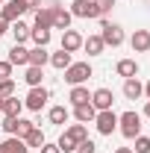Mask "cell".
I'll return each mask as SVG.
<instances>
[{
    "mask_svg": "<svg viewBox=\"0 0 150 153\" xmlns=\"http://www.w3.org/2000/svg\"><path fill=\"white\" fill-rule=\"evenodd\" d=\"M56 144H59V150H62V153H74V150H76V141H74L68 133H62V138H59Z\"/></svg>",
    "mask_w": 150,
    "mask_h": 153,
    "instance_id": "83f0119b",
    "label": "cell"
},
{
    "mask_svg": "<svg viewBox=\"0 0 150 153\" xmlns=\"http://www.w3.org/2000/svg\"><path fill=\"white\" fill-rule=\"evenodd\" d=\"M65 133L71 135V138H74L76 144H79V141H85V138H88V130H85V124H71V127H68V130H65Z\"/></svg>",
    "mask_w": 150,
    "mask_h": 153,
    "instance_id": "4316f807",
    "label": "cell"
},
{
    "mask_svg": "<svg viewBox=\"0 0 150 153\" xmlns=\"http://www.w3.org/2000/svg\"><path fill=\"white\" fill-rule=\"evenodd\" d=\"M94 124H97V133H100V135H112L115 130H118V115H115L112 109H106V112H97Z\"/></svg>",
    "mask_w": 150,
    "mask_h": 153,
    "instance_id": "8992f818",
    "label": "cell"
},
{
    "mask_svg": "<svg viewBox=\"0 0 150 153\" xmlns=\"http://www.w3.org/2000/svg\"><path fill=\"white\" fill-rule=\"evenodd\" d=\"M21 3H24V6H27V12H30V9H38V3H41V0H21Z\"/></svg>",
    "mask_w": 150,
    "mask_h": 153,
    "instance_id": "f35d334b",
    "label": "cell"
},
{
    "mask_svg": "<svg viewBox=\"0 0 150 153\" xmlns=\"http://www.w3.org/2000/svg\"><path fill=\"white\" fill-rule=\"evenodd\" d=\"M3 100H6V97H0V112H3Z\"/></svg>",
    "mask_w": 150,
    "mask_h": 153,
    "instance_id": "ee69618b",
    "label": "cell"
},
{
    "mask_svg": "<svg viewBox=\"0 0 150 153\" xmlns=\"http://www.w3.org/2000/svg\"><path fill=\"white\" fill-rule=\"evenodd\" d=\"M38 150H41V153H62V150H59V144H50V141H44Z\"/></svg>",
    "mask_w": 150,
    "mask_h": 153,
    "instance_id": "8d00e7d4",
    "label": "cell"
},
{
    "mask_svg": "<svg viewBox=\"0 0 150 153\" xmlns=\"http://www.w3.org/2000/svg\"><path fill=\"white\" fill-rule=\"evenodd\" d=\"M112 103H115V94L109 91V88H97L91 94V106L97 109V112H106V109H112Z\"/></svg>",
    "mask_w": 150,
    "mask_h": 153,
    "instance_id": "52a82bcc",
    "label": "cell"
},
{
    "mask_svg": "<svg viewBox=\"0 0 150 153\" xmlns=\"http://www.w3.org/2000/svg\"><path fill=\"white\" fill-rule=\"evenodd\" d=\"M141 94H144V85L138 82V76H130V79H124V97H127V100H138Z\"/></svg>",
    "mask_w": 150,
    "mask_h": 153,
    "instance_id": "5bb4252c",
    "label": "cell"
},
{
    "mask_svg": "<svg viewBox=\"0 0 150 153\" xmlns=\"http://www.w3.org/2000/svg\"><path fill=\"white\" fill-rule=\"evenodd\" d=\"M12 68H15V65H12L9 59H6V62H0V79H12Z\"/></svg>",
    "mask_w": 150,
    "mask_h": 153,
    "instance_id": "e575fe53",
    "label": "cell"
},
{
    "mask_svg": "<svg viewBox=\"0 0 150 153\" xmlns=\"http://www.w3.org/2000/svg\"><path fill=\"white\" fill-rule=\"evenodd\" d=\"M0 153H9V141H3V144H0Z\"/></svg>",
    "mask_w": 150,
    "mask_h": 153,
    "instance_id": "ab89813d",
    "label": "cell"
},
{
    "mask_svg": "<svg viewBox=\"0 0 150 153\" xmlns=\"http://www.w3.org/2000/svg\"><path fill=\"white\" fill-rule=\"evenodd\" d=\"M115 153H132V147H118Z\"/></svg>",
    "mask_w": 150,
    "mask_h": 153,
    "instance_id": "60d3db41",
    "label": "cell"
},
{
    "mask_svg": "<svg viewBox=\"0 0 150 153\" xmlns=\"http://www.w3.org/2000/svg\"><path fill=\"white\" fill-rule=\"evenodd\" d=\"M6 141H9V153H30V147L24 144V138H18V135H12Z\"/></svg>",
    "mask_w": 150,
    "mask_h": 153,
    "instance_id": "f1b7e54d",
    "label": "cell"
},
{
    "mask_svg": "<svg viewBox=\"0 0 150 153\" xmlns=\"http://www.w3.org/2000/svg\"><path fill=\"white\" fill-rule=\"evenodd\" d=\"M27 12V6L21 3V0H9V3H3V9H0V15L9 21V24H15V21H21V15Z\"/></svg>",
    "mask_w": 150,
    "mask_h": 153,
    "instance_id": "ba28073f",
    "label": "cell"
},
{
    "mask_svg": "<svg viewBox=\"0 0 150 153\" xmlns=\"http://www.w3.org/2000/svg\"><path fill=\"white\" fill-rule=\"evenodd\" d=\"M9 62H12V65H24V68H27V65H30V50H27L24 44H15V47L9 50Z\"/></svg>",
    "mask_w": 150,
    "mask_h": 153,
    "instance_id": "ac0fdd59",
    "label": "cell"
},
{
    "mask_svg": "<svg viewBox=\"0 0 150 153\" xmlns=\"http://www.w3.org/2000/svg\"><path fill=\"white\" fill-rule=\"evenodd\" d=\"M97 3V9H100V18H106L109 12H112V6H115V0H94Z\"/></svg>",
    "mask_w": 150,
    "mask_h": 153,
    "instance_id": "d6a6232c",
    "label": "cell"
},
{
    "mask_svg": "<svg viewBox=\"0 0 150 153\" xmlns=\"http://www.w3.org/2000/svg\"><path fill=\"white\" fill-rule=\"evenodd\" d=\"M44 141H47V138H44V133H41V130H38V127H33V130H30V133L24 135V144H27V147H41V144H44Z\"/></svg>",
    "mask_w": 150,
    "mask_h": 153,
    "instance_id": "cb8c5ba5",
    "label": "cell"
},
{
    "mask_svg": "<svg viewBox=\"0 0 150 153\" xmlns=\"http://www.w3.org/2000/svg\"><path fill=\"white\" fill-rule=\"evenodd\" d=\"M68 100H71V106H79V103H91V94H88V88H85V85H71Z\"/></svg>",
    "mask_w": 150,
    "mask_h": 153,
    "instance_id": "d6986e66",
    "label": "cell"
},
{
    "mask_svg": "<svg viewBox=\"0 0 150 153\" xmlns=\"http://www.w3.org/2000/svg\"><path fill=\"white\" fill-rule=\"evenodd\" d=\"M47 97H50V91L41 88V85H36V88H30V94H27V100H24V106H27L30 112H41L44 103H47Z\"/></svg>",
    "mask_w": 150,
    "mask_h": 153,
    "instance_id": "5b68a950",
    "label": "cell"
},
{
    "mask_svg": "<svg viewBox=\"0 0 150 153\" xmlns=\"http://www.w3.org/2000/svg\"><path fill=\"white\" fill-rule=\"evenodd\" d=\"M9 33L15 36V44H24V41L30 38V27H27L24 21H15V24H9Z\"/></svg>",
    "mask_w": 150,
    "mask_h": 153,
    "instance_id": "ffe728a7",
    "label": "cell"
},
{
    "mask_svg": "<svg viewBox=\"0 0 150 153\" xmlns=\"http://www.w3.org/2000/svg\"><path fill=\"white\" fill-rule=\"evenodd\" d=\"M100 38H103L106 47H121L124 44V30L118 24H112V21L100 18Z\"/></svg>",
    "mask_w": 150,
    "mask_h": 153,
    "instance_id": "7a4b0ae2",
    "label": "cell"
},
{
    "mask_svg": "<svg viewBox=\"0 0 150 153\" xmlns=\"http://www.w3.org/2000/svg\"><path fill=\"white\" fill-rule=\"evenodd\" d=\"M3 130H6L9 135H15V130H18V118H6V121H3Z\"/></svg>",
    "mask_w": 150,
    "mask_h": 153,
    "instance_id": "d590c367",
    "label": "cell"
},
{
    "mask_svg": "<svg viewBox=\"0 0 150 153\" xmlns=\"http://www.w3.org/2000/svg\"><path fill=\"white\" fill-rule=\"evenodd\" d=\"M94 150H97V144H94L91 138H85V141L76 144V153H94Z\"/></svg>",
    "mask_w": 150,
    "mask_h": 153,
    "instance_id": "836d02e7",
    "label": "cell"
},
{
    "mask_svg": "<svg viewBox=\"0 0 150 153\" xmlns=\"http://www.w3.org/2000/svg\"><path fill=\"white\" fill-rule=\"evenodd\" d=\"M30 38L36 41V47H47V44H50V30H38V27H30Z\"/></svg>",
    "mask_w": 150,
    "mask_h": 153,
    "instance_id": "d4e9b609",
    "label": "cell"
},
{
    "mask_svg": "<svg viewBox=\"0 0 150 153\" xmlns=\"http://www.w3.org/2000/svg\"><path fill=\"white\" fill-rule=\"evenodd\" d=\"M71 21H74V15L65 9V6H53V30H71Z\"/></svg>",
    "mask_w": 150,
    "mask_h": 153,
    "instance_id": "9c48e42d",
    "label": "cell"
},
{
    "mask_svg": "<svg viewBox=\"0 0 150 153\" xmlns=\"http://www.w3.org/2000/svg\"><path fill=\"white\" fill-rule=\"evenodd\" d=\"M68 12H71L74 18H100V9H97L94 0H74Z\"/></svg>",
    "mask_w": 150,
    "mask_h": 153,
    "instance_id": "277c9868",
    "label": "cell"
},
{
    "mask_svg": "<svg viewBox=\"0 0 150 153\" xmlns=\"http://www.w3.org/2000/svg\"><path fill=\"white\" fill-rule=\"evenodd\" d=\"M82 50H85L88 56H103L106 44H103V38H100V36H88V38H82Z\"/></svg>",
    "mask_w": 150,
    "mask_h": 153,
    "instance_id": "4fadbf2b",
    "label": "cell"
},
{
    "mask_svg": "<svg viewBox=\"0 0 150 153\" xmlns=\"http://www.w3.org/2000/svg\"><path fill=\"white\" fill-rule=\"evenodd\" d=\"M118 130H121L124 138H135V135H141V115H138V112L118 115Z\"/></svg>",
    "mask_w": 150,
    "mask_h": 153,
    "instance_id": "6da1fadb",
    "label": "cell"
},
{
    "mask_svg": "<svg viewBox=\"0 0 150 153\" xmlns=\"http://www.w3.org/2000/svg\"><path fill=\"white\" fill-rule=\"evenodd\" d=\"M33 127H36L33 121H27V118H18V130H15V135H18V138H24V135L30 133Z\"/></svg>",
    "mask_w": 150,
    "mask_h": 153,
    "instance_id": "4dcf8cb0",
    "label": "cell"
},
{
    "mask_svg": "<svg viewBox=\"0 0 150 153\" xmlns=\"http://www.w3.org/2000/svg\"><path fill=\"white\" fill-rule=\"evenodd\" d=\"M144 115H147V118H150V100H147V106H144Z\"/></svg>",
    "mask_w": 150,
    "mask_h": 153,
    "instance_id": "7bdbcfd3",
    "label": "cell"
},
{
    "mask_svg": "<svg viewBox=\"0 0 150 153\" xmlns=\"http://www.w3.org/2000/svg\"><path fill=\"white\" fill-rule=\"evenodd\" d=\"M115 74L124 76V79H130V76L138 74V62H135V59H121V62L115 65Z\"/></svg>",
    "mask_w": 150,
    "mask_h": 153,
    "instance_id": "2e32d148",
    "label": "cell"
},
{
    "mask_svg": "<svg viewBox=\"0 0 150 153\" xmlns=\"http://www.w3.org/2000/svg\"><path fill=\"white\" fill-rule=\"evenodd\" d=\"M132 141H135L132 153H150V138H147V135H135Z\"/></svg>",
    "mask_w": 150,
    "mask_h": 153,
    "instance_id": "f546056e",
    "label": "cell"
},
{
    "mask_svg": "<svg viewBox=\"0 0 150 153\" xmlns=\"http://www.w3.org/2000/svg\"><path fill=\"white\" fill-rule=\"evenodd\" d=\"M0 3H3V0H0Z\"/></svg>",
    "mask_w": 150,
    "mask_h": 153,
    "instance_id": "f6af8a7d",
    "label": "cell"
},
{
    "mask_svg": "<svg viewBox=\"0 0 150 153\" xmlns=\"http://www.w3.org/2000/svg\"><path fill=\"white\" fill-rule=\"evenodd\" d=\"M6 33H9V21L0 15V36H6Z\"/></svg>",
    "mask_w": 150,
    "mask_h": 153,
    "instance_id": "74e56055",
    "label": "cell"
},
{
    "mask_svg": "<svg viewBox=\"0 0 150 153\" xmlns=\"http://www.w3.org/2000/svg\"><path fill=\"white\" fill-rule=\"evenodd\" d=\"M33 27H38V30H53V6H38Z\"/></svg>",
    "mask_w": 150,
    "mask_h": 153,
    "instance_id": "8fae6325",
    "label": "cell"
},
{
    "mask_svg": "<svg viewBox=\"0 0 150 153\" xmlns=\"http://www.w3.org/2000/svg\"><path fill=\"white\" fill-rule=\"evenodd\" d=\"M24 79H27V85H30V88H36V85H41V79H44V71H41V68H36V65H27Z\"/></svg>",
    "mask_w": 150,
    "mask_h": 153,
    "instance_id": "7402d4cb",
    "label": "cell"
},
{
    "mask_svg": "<svg viewBox=\"0 0 150 153\" xmlns=\"http://www.w3.org/2000/svg\"><path fill=\"white\" fill-rule=\"evenodd\" d=\"M15 94V82L12 79H0V97H12Z\"/></svg>",
    "mask_w": 150,
    "mask_h": 153,
    "instance_id": "1f68e13d",
    "label": "cell"
},
{
    "mask_svg": "<svg viewBox=\"0 0 150 153\" xmlns=\"http://www.w3.org/2000/svg\"><path fill=\"white\" fill-rule=\"evenodd\" d=\"M130 44H132L135 53H147L150 50V30H135L132 38H130Z\"/></svg>",
    "mask_w": 150,
    "mask_h": 153,
    "instance_id": "7c38bea8",
    "label": "cell"
},
{
    "mask_svg": "<svg viewBox=\"0 0 150 153\" xmlns=\"http://www.w3.org/2000/svg\"><path fill=\"white\" fill-rule=\"evenodd\" d=\"M47 118H50V124H56V127H62L68 118H71V112L65 109V106H53L50 112H47Z\"/></svg>",
    "mask_w": 150,
    "mask_h": 153,
    "instance_id": "484cf974",
    "label": "cell"
},
{
    "mask_svg": "<svg viewBox=\"0 0 150 153\" xmlns=\"http://www.w3.org/2000/svg\"><path fill=\"white\" fill-rule=\"evenodd\" d=\"M91 74L94 71H91L88 62H71V65L65 68V82H68V85H82Z\"/></svg>",
    "mask_w": 150,
    "mask_h": 153,
    "instance_id": "3957f363",
    "label": "cell"
},
{
    "mask_svg": "<svg viewBox=\"0 0 150 153\" xmlns=\"http://www.w3.org/2000/svg\"><path fill=\"white\" fill-rule=\"evenodd\" d=\"M74 59H71V53L68 50H59V53H50V65L56 68V71H65L68 65H71Z\"/></svg>",
    "mask_w": 150,
    "mask_h": 153,
    "instance_id": "44dd1931",
    "label": "cell"
},
{
    "mask_svg": "<svg viewBox=\"0 0 150 153\" xmlns=\"http://www.w3.org/2000/svg\"><path fill=\"white\" fill-rule=\"evenodd\" d=\"M62 50H68V53L82 50V36H79L76 30H65V33H62Z\"/></svg>",
    "mask_w": 150,
    "mask_h": 153,
    "instance_id": "30bf717a",
    "label": "cell"
},
{
    "mask_svg": "<svg viewBox=\"0 0 150 153\" xmlns=\"http://www.w3.org/2000/svg\"><path fill=\"white\" fill-rule=\"evenodd\" d=\"M50 62V53H47V47H36V50H30V65H36V68H44Z\"/></svg>",
    "mask_w": 150,
    "mask_h": 153,
    "instance_id": "603a6c76",
    "label": "cell"
},
{
    "mask_svg": "<svg viewBox=\"0 0 150 153\" xmlns=\"http://www.w3.org/2000/svg\"><path fill=\"white\" fill-rule=\"evenodd\" d=\"M74 118H76V124H88V121L97 118V109L91 103H79V106H74Z\"/></svg>",
    "mask_w": 150,
    "mask_h": 153,
    "instance_id": "9a60e30c",
    "label": "cell"
},
{
    "mask_svg": "<svg viewBox=\"0 0 150 153\" xmlns=\"http://www.w3.org/2000/svg\"><path fill=\"white\" fill-rule=\"evenodd\" d=\"M21 109H24V100H18L15 94L3 100V115L6 118H21Z\"/></svg>",
    "mask_w": 150,
    "mask_h": 153,
    "instance_id": "e0dca14e",
    "label": "cell"
},
{
    "mask_svg": "<svg viewBox=\"0 0 150 153\" xmlns=\"http://www.w3.org/2000/svg\"><path fill=\"white\" fill-rule=\"evenodd\" d=\"M144 97L150 100V79H147V85H144Z\"/></svg>",
    "mask_w": 150,
    "mask_h": 153,
    "instance_id": "b9f144b4",
    "label": "cell"
}]
</instances>
